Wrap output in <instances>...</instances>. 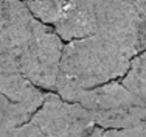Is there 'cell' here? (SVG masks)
Listing matches in <instances>:
<instances>
[{"label":"cell","instance_id":"277c9868","mask_svg":"<svg viewBox=\"0 0 146 137\" xmlns=\"http://www.w3.org/2000/svg\"><path fill=\"white\" fill-rule=\"evenodd\" d=\"M62 48L59 34L40 22L19 48V72L40 89L56 90Z\"/></svg>","mask_w":146,"mask_h":137},{"label":"cell","instance_id":"8992f818","mask_svg":"<svg viewBox=\"0 0 146 137\" xmlns=\"http://www.w3.org/2000/svg\"><path fill=\"white\" fill-rule=\"evenodd\" d=\"M0 94L14 103L25 104L33 112L39 109L45 98L40 87L33 84L22 73H8L0 76Z\"/></svg>","mask_w":146,"mask_h":137},{"label":"cell","instance_id":"7c38bea8","mask_svg":"<svg viewBox=\"0 0 146 137\" xmlns=\"http://www.w3.org/2000/svg\"><path fill=\"white\" fill-rule=\"evenodd\" d=\"M132 3L135 9H137L138 16L141 20V28H143V36H141V42H143V50H146V0H127Z\"/></svg>","mask_w":146,"mask_h":137},{"label":"cell","instance_id":"6da1fadb","mask_svg":"<svg viewBox=\"0 0 146 137\" xmlns=\"http://www.w3.org/2000/svg\"><path fill=\"white\" fill-rule=\"evenodd\" d=\"M62 41L101 36L117 44L132 59L143 51V28L127 0H67L54 22Z\"/></svg>","mask_w":146,"mask_h":137},{"label":"cell","instance_id":"8fae6325","mask_svg":"<svg viewBox=\"0 0 146 137\" xmlns=\"http://www.w3.org/2000/svg\"><path fill=\"white\" fill-rule=\"evenodd\" d=\"M101 137H146V120L123 129H103Z\"/></svg>","mask_w":146,"mask_h":137},{"label":"cell","instance_id":"4fadbf2b","mask_svg":"<svg viewBox=\"0 0 146 137\" xmlns=\"http://www.w3.org/2000/svg\"><path fill=\"white\" fill-rule=\"evenodd\" d=\"M101 134H103V128L95 126V129H93V132H92V136H90V137H101Z\"/></svg>","mask_w":146,"mask_h":137},{"label":"cell","instance_id":"3957f363","mask_svg":"<svg viewBox=\"0 0 146 137\" xmlns=\"http://www.w3.org/2000/svg\"><path fill=\"white\" fill-rule=\"evenodd\" d=\"M76 103L84 106L103 129H123L146 120V103L118 81L82 90Z\"/></svg>","mask_w":146,"mask_h":137},{"label":"cell","instance_id":"ba28073f","mask_svg":"<svg viewBox=\"0 0 146 137\" xmlns=\"http://www.w3.org/2000/svg\"><path fill=\"white\" fill-rule=\"evenodd\" d=\"M34 112L25 104L14 103L8 97L0 94V129L20 126L31 120Z\"/></svg>","mask_w":146,"mask_h":137},{"label":"cell","instance_id":"7a4b0ae2","mask_svg":"<svg viewBox=\"0 0 146 137\" xmlns=\"http://www.w3.org/2000/svg\"><path fill=\"white\" fill-rule=\"evenodd\" d=\"M129 65L131 58L109 39L89 36L68 41L62 48L56 92L76 103L82 90L123 78Z\"/></svg>","mask_w":146,"mask_h":137},{"label":"cell","instance_id":"9c48e42d","mask_svg":"<svg viewBox=\"0 0 146 137\" xmlns=\"http://www.w3.org/2000/svg\"><path fill=\"white\" fill-rule=\"evenodd\" d=\"M36 19L44 23H54L67 0H22Z\"/></svg>","mask_w":146,"mask_h":137},{"label":"cell","instance_id":"5b68a950","mask_svg":"<svg viewBox=\"0 0 146 137\" xmlns=\"http://www.w3.org/2000/svg\"><path fill=\"white\" fill-rule=\"evenodd\" d=\"M31 122L45 137H90L95 129L90 112L79 103H72L58 94H47Z\"/></svg>","mask_w":146,"mask_h":137},{"label":"cell","instance_id":"30bf717a","mask_svg":"<svg viewBox=\"0 0 146 137\" xmlns=\"http://www.w3.org/2000/svg\"><path fill=\"white\" fill-rule=\"evenodd\" d=\"M0 137H45V136L37 128V125L30 120L20 126H14V128L9 129H0Z\"/></svg>","mask_w":146,"mask_h":137},{"label":"cell","instance_id":"52a82bcc","mask_svg":"<svg viewBox=\"0 0 146 137\" xmlns=\"http://www.w3.org/2000/svg\"><path fill=\"white\" fill-rule=\"evenodd\" d=\"M121 83L146 103V50L131 59L129 70L121 78Z\"/></svg>","mask_w":146,"mask_h":137}]
</instances>
